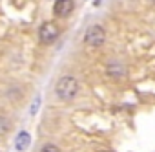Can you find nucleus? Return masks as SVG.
<instances>
[{"label": "nucleus", "mask_w": 155, "mask_h": 152, "mask_svg": "<svg viewBox=\"0 0 155 152\" xmlns=\"http://www.w3.org/2000/svg\"><path fill=\"white\" fill-rule=\"evenodd\" d=\"M40 152H60V150H58L57 145H53V143H46V145L40 148Z\"/></svg>", "instance_id": "7"}, {"label": "nucleus", "mask_w": 155, "mask_h": 152, "mask_svg": "<svg viewBox=\"0 0 155 152\" xmlns=\"http://www.w3.org/2000/svg\"><path fill=\"white\" fill-rule=\"evenodd\" d=\"M38 106H40V97L37 95V97H35V101H33V105H31V116H35V114H37Z\"/></svg>", "instance_id": "8"}, {"label": "nucleus", "mask_w": 155, "mask_h": 152, "mask_svg": "<svg viewBox=\"0 0 155 152\" xmlns=\"http://www.w3.org/2000/svg\"><path fill=\"white\" fill-rule=\"evenodd\" d=\"M73 0H57L55 6H53V11L57 17H68L71 11H73Z\"/></svg>", "instance_id": "4"}, {"label": "nucleus", "mask_w": 155, "mask_h": 152, "mask_svg": "<svg viewBox=\"0 0 155 152\" xmlns=\"http://www.w3.org/2000/svg\"><path fill=\"white\" fill-rule=\"evenodd\" d=\"M8 130H9V121H8L4 116H0V136L6 134Z\"/></svg>", "instance_id": "6"}, {"label": "nucleus", "mask_w": 155, "mask_h": 152, "mask_svg": "<svg viewBox=\"0 0 155 152\" xmlns=\"http://www.w3.org/2000/svg\"><path fill=\"white\" fill-rule=\"evenodd\" d=\"M55 92L58 95V99L62 101H71L77 94H79V81L71 75H64V77L58 79L57 86H55Z\"/></svg>", "instance_id": "1"}, {"label": "nucleus", "mask_w": 155, "mask_h": 152, "mask_svg": "<svg viewBox=\"0 0 155 152\" xmlns=\"http://www.w3.org/2000/svg\"><path fill=\"white\" fill-rule=\"evenodd\" d=\"M58 35H60V29H58V26L55 22H44L40 26V29H38V39H40L42 44L55 42L58 39Z\"/></svg>", "instance_id": "3"}, {"label": "nucleus", "mask_w": 155, "mask_h": 152, "mask_svg": "<svg viewBox=\"0 0 155 152\" xmlns=\"http://www.w3.org/2000/svg\"><path fill=\"white\" fill-rule=\"evenodd\" d=\"M84 40H86V44H90L93 48L102 46L106 42V31H104V28L102 26H97V24L95 26H90L86 29V33H84Z\"/></svg>", "instance_id": "2"}, {"label": "nucleus", "mask_w": 155, "mask_h": 152, "mask_svg": "<svg viewBox=\"0 0 155 152\" xmlns=\"http://www.w3.org/2000/svg\"><path fill=\"white\" fill-rule=\"evenodd\" d=\"M29 143H31V136H29L26 130L18 132V136H17V139H15V147H17V150H26V148L29 147Z\"/></svg>", "instance_id": "5"}]
</instances>
